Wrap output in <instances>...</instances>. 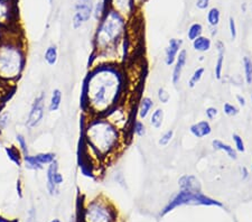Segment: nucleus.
Here are the masks:
<instances>
[{
	"instance_id": "a19ab883",
	"label": "nucleus",
	"mask_w": 252,
	"mask_h": 222,
	"mask_svg": "<svg viewBox=\"0 0 252 222\" xmlns=\"http://www.w3.org/2000/svg\"><path fill=\"white\" fill-rule=\"evenodd\" d=\"M235 99H237V102L239 103L240 107H246L247 100H246V98L242 95H237V96H235Z\"/></svg>"
},
{
	"instance_id": "0eeeda50",
	"label": "nucleus",
	"mask_w": 252,
	"mask_h": 222,
	"mask_svg": "<svg viewBox=\"0 0 252 222\" xmlns=\"http://www.w3.org/2000/svg\"><path fill=\"white\" fill-rule=\"evenodd\" d=\"M44 115H45V95L40 94L38 96H36L32 104L30 114L26 119V127L32 129L39 126Z\"/></svg>"
},
{
	"instance_id": "a211bd4d",
	"label": "nucleus",
	"mask_w": 252,
	"mask_h": 222,
	"mask_svg": "<svg viewBox=\"0 0 252 222\" xmlns=\"http://www.w3.org/2000/svg\"><path fill=\"white\" fill-rule=\"evenodd\" d=\"M212 147L214 151H220L224 153L230 159H233V160L238 159V152L235 151V148L233 146H231V145L224 143V141H222L221 139H213Z\"/></svg>"
},
{
	"instance_id": "1a4fd4ad",
	"label": "nucleus",
	"mask_w": 252,
	"mask_h": 222,
	"mask_svg": "<svg viewBox=\"0 0 252 222\" xmlns=\"http://www.w3.org/2000/svg\"><path fill=\"white\" fill-rule=\"evenodd\" d=\"M17 18V6L15 0H0V28H11Z\"/></svg>"
},
{
	"instance_id": "b1692460",
	"label": "nucleus",
	"mask_w": 252,
	"mask_h": 222,
	"mask_svg": "<svg viewBox=\"0 0 252 222\" xmlns=\"http://www.w3.org/2000/svg\"><path fill=\"white\" fill-rule=\"evenodd\" d=\"M23 161L25 164V166L28 169H32V171H38V169H42L44 166L39 163L38 159H36V155H25L23 156Z\"/></svg>"
},
{
	"instance_id": "f704fd0d",
	"label": "nucleus",
	"mask_w": 252,
	"mask_h": 222,
	"mask_svg": "<svg viewBox=\"0 0 252 222\" xmlns=\"http://www.w3.org/2000/svg\"><path fill=\"white\" fill-rule=\"evenodd\" d=\"M6 152L8 154V157H9L11 160L15 161L17 165H20V163H22V159H20L19 152L17 151V149H16L15 147H9V148H6Z\"/></svg>"
},
{
	"instance_id": "ea45409f",
	"label": "nucleus",
	"mask_w": 252,
	"mask_h": 222,
	"mask_svg": "<svg viewBox=\"0 0 252 222\" xmlns=\"http://www.w3.org/2000/svg\"><path fill=\"white\" fill-rule=\"evenodd\" d=\"M240 174H241L242 180H247L250 175V171L246 166H242V167H240Z\"/></svg>"
},
{
	"instance_id": "bb28decb",
	"label": "nucleus",
	"mask_w": 252,
	"mask_h": 222,
	"mask_svg": "<svg viewBox=\"0 0 252 222\" xmlns=\"http://www.w3.org/2000/svg\"><path fill=\"white\" fill-rule=\"evenodd\" d=\"M204 73H205V68L203 66L195 68L193 74L190 75V78L189 80V87L190 89H194L195 87H196L197 84L201 82L203 76H204Z\"/></svg>"
},
{
	"instance_id": "393cba45",
	"label": "nucleus",
	"mask_w": 252,
	"mask_h": 222,
	"mask_svg": "<svg viewBox=\"0 0 252 222\" xmlns=\"http://www.w3.org/2000/svg\"><path fill=\"white\" fill-rule=\"evenodd\" d=\"M108 9L109 7H107V0H99L96 3H94V8H93V17L100 22L104 14L107 13Z\"/></svg>"
},
{
	"instance_id": "37998d69",
	"label": "nucleus",
	"mask_w": 252,
	"mask_h": 222,
	"mask_svg": "<svg viewBox=\"0 0 252 222\" xmlns=\"http://www.w3.org/2000/svg\"><path fill=\"white\" fill-rule=\"evenodd\" d=\"M50 222H61L59 219H54V220H52V221H50Z\"/></svg>"
},
{
	"instance_id": "f257e3e1",
	"label": "nucleus",
	"mask_w": 252,
	"mask_h": 222,
	"mask_svg": "<svg viewBox=\"0 0 252 222\" xmlns=\"http://www.w3.org/2000/svg\"><path fill=\"white\" fill-rule=\"evenodd\" d=\"M127 78L119 64H99L84 79L81 104L91 117H102L121 103Z\"/></svg>"
},
{
	"instance_id": "c756f323",
	"label": "nucleus",
	"mask_w": 252,
	"mask_h": 222,
	"mask_svg": "<svg viewBox=\"0 0 252 222\" xmlns=\"http://www.w3.org/2000/svg\"><path fill=\"white\" fill-rule=\"evenodd\" d=\"M174 135H175L174 129H167V130L162 132L161 136L159 137V139H158V145L161 147L168 146L170 141H172L174 138Z\"/></svg>"
},
{
	"instance_id": "39448f33",
	"label": "nucleus",
	"mask_w": 252,
	"mask_h": 222,
	"mask_svg": "<svg viewBox=\"0 0 252 222\" xmlns=\"http://www.w3.org/2000/svg\"><path fill=\"white\" fill-rule=\"evenodd\" d=\"M116 212L108 201H91L83 211V222H115Z\"/></svg>"
},
{
	"instance_id": "7ed1b4c3",
	"label": "nucleus",
	"mask_w": 252,
	"mask_h": 222,
	"mask_svg": "<svg viewBox=\"0 0 252 222\" xmlns=\"http://www.w3.org/2000/svg\"><path fill=\"white\" fill-rule=\"evenodd\" d=\"M24 66L25 51L18 34H14L13 31L7 37L0 34V80L8 83L14 82L22 74Z\"/></svg>"
},
{
	"instance_id": "79ce46f5",
	"label": "nucleus",
	"mask_w": 252,
	"mask_h": 222,
	"mask_svg": "<svg viewBox=\"0 0 252 222\" xmlns=\"http://www.w3.org/2000/svg\"><path fill=\"white\" fill-rule=\"evenodd\" d=\"M0 222H10V221H8V220H6V219H3V218H1V217H0Z\"/></svg>"
},
{
	"instance_id": "f03ea898",
	"label": "nucleus",
	"mask_w": 252,
	"mask_h": 222,
	"mask_svg": "<svg viewBox=\"0 0 252 222\" xmlns=\"http://www.w3.org/2000/svg\"><path fill=\"white\" fill-rule=\"evenodd\" d=\"M126 132L118 129L104 117H91L84 128L85 145L99 159L116 155L125 143Z\"/></svg>"
},
{
	"instance_id": "a18cd8bd",
	"label": "nucleus",
	"mask_w": 252,
	"mask_h": 222,
	"mask_svg": "<svg viewBox=\"0 0 252 222\" xmlns=\"http://www.w3.org/2000/svg\"><path fill=\"white\" fill-rule=\"evenodd\" d=\"M251 109H252V95H251Z\"/></svg>"
},
{
	"instance_id": "58836bf2",
	"label": "nucleus",
	"mask_w": 252,
	"mask_h": 222,
	"mask_svg": "<svg viewBox=\"0 0 252 222\" xmlns=\"http://www.w3.org/2000/svg\"><path fill=\"white\" fill-rule=\"evenodd\" d=\"M210 6V0H197L196 1V7L198 9L204 10Z\"/></svg>"
},
{
	"instance_id": "473e14b6",
	"label": "nucleus",
	"mask_w": 252,
	"mask_h": 222,
	"mask_svg": "<svg viewBox=\"0 0 252 222\" xmlns=\"http://www.w3.org/2000/svg\"><path fill=\"white\" fill-rule=\"evenodd\" d=\"M157 99H158V101H159L160 103H162V104H166V103H168L169 102V100H170V95H169V92L166 90L165 88H159L157 90Z\"/></svg>"
},
{
	"instance_id": "20e7f679",
	"label": "nucleus",
	"mask_w": 252,
	"mask_h": 222,
	"mask_svg": "<svg viewBox=\"0 0 252 222\" xmlns=\"http://www.w3.org/2000/svg\"><path fill=\"white\" fill-rule=\"evenodd\" d=\"M182 205H206V207H223L221 202L212 199V197L205 195L202 192H188L181 191L174 194L172 199L166 204V207L162 209L161 216H165Z\"/></svg>"
},
{
	"instance_id": "cd10ccee",
	"label": "nucleus",
	"mask_w": 252,
	"mask_h": 222,
	"mask_svg": "<svg viewBox=\"0 0 252 222\" xmlns=\"http://www.w3.org/2000/svg\"><path fill=\"white\" fill-rule=\"evenodd\" d=\"M203 31H204V30H203L202 24H200V23L192 24V25H190L189 27V30H188V38H189V40L193 42L194 39L200 37V36L203 35Z\"/></svg>"
},
{
	"instance_id": "4be33fe9",
	"label": "nucleus",
	"mask_w": 252,
	"mask_h": 222,
	"mask_svg": "<svg viewBox=\"0 0 252 222\" xmlns=\"http://www.w3.org/2000/svg\"><path fill=\"white\" fill-rule=\"evenodd\" d=\"M44 60H45V62L48 64V65H55L56 63H58V60H59V51H58V47L55 45H51L46 48L45 51V54H44Z\"/></svg>"
},
{
	"instance_id": "9b49d317",
	"label": "nucleus",
	"mask_w": 252,
	"mask_h": 222,
	"mask_svg": "<svg viewBox=\"0 0 252 222\" xmlns=\"http://www.w3.org/2000/svg\"><path fill=\"white\" fill-rule=\"evenodd\" d=\"M188 51L185 48L180 52V54L177 55V59L173 64V72H172V82L174 86H177L181 82L183 71H184L186 63H188Z\"/></svg>"
},
{
	"instance_id": "423d86ee",
	"label": "nucleus",
	"mask_w": 252,
	"mask_h": 222,
	"mask_svg": "<svg viewBox=\"0 0 252 222\" xmlns=\"http://www.w3.org/2000/svg\"><path fill=\"white\" fill-rule=\"evenodd\" d=\"M94 0H78L75 3V13L72 19L73 28L79 30L93 16Z\"/></svg>"
},
{
	"instance_id": "9d476101",
	"label": "nucleus",
	"mask_w": 252,
	"mask_h": 222,
	"mask_svg": "<svg viewBox=\"0 0 252 222\" xmlns=\"http://www.w3.org/2000/svg\"><path fill=\"white\" fill-rule=\"evenodd\" d=\"M47 166L46 189L48 191V194L54 196L59 193V187H61L64 183V177L59 172V163L56 159L52 161Z\"/></svg>"
},
{
	"instance_id": "c9c22d12",
	"label": "nucleus",
	"mask_w": 252,
	"mask_h": 222,
	"mask_svg": "<svg viewBox=\"0 0 252 222\" xmlns=\"http://www.w3.org/2000/svg\"><path fill=\"white\" fill-rule=\"evenodd\" d=\"M205 116L209 121L214 120L219 116V109L215 107H207L205 109Z\"/></svg>"
},
{
	"instance_id": "5701e85b",
	"label": "nucleus",
	"mask_w": 252,
	"mask_h": 222,
	"mask_svg": "<svg viewBox=\"0 0 252 222\" xmlns=\"http://www.w3.org/2000/svg\"><path fill=\"white\" fill-rule=\"evenodd\" d=\"M206 19H207V23H209V25L211 27H218V25L220 24V20H221V11H220V9H219V8H217V7L211 8V9L209 10V13H207Z\"/></svg>"
},
{
	"instance_id": "2f4dec72",
	"label": "nucleus",
	"mask_w": 252,
	"mask_h": 222,
	"mask_svg": "<svg viewBox=\"0 0 252 222\" xmlns=\"http://www.w3.org/2000/svg\"><path fill=\"white\" fill-rule=\"evenodd\" d=\"M223 112L229 117H235L240 114V109L233 103L225 102L224 106H223Z\"/></svg>"
},
{
	"instance_id": "aec40b11",
	"label": "nucleus",
	"mask_w": 252,
	"mask_h": 222,
	"mask_svg": "<svg viewBox=\"0 0 252 222\" xmlns=\"http://www.w3.org/2000/svg\"><path fill=\"white\" fill-rule=\"evenodd\" d=\"M164 120H165V112H164V109L161 108L154 109L153 112L149 116L150 126H152L154 129H160L162 127V124H164Z\"/></svg>"
},
{
	"instance_id": "72a5a7b5",
	"label": "nucleus",
	"mask_w": 252,
	"mask_h": 222,
	"mask_svg": "<svg viewBox=\"0 0 252 222\" xmlns=\"http://www.w3.org/2000/svg\"><path fill=\"white\" fill-rule=\"evenodd\" d=\"M16 140H17L18 146L20 148V151H22V153L24 154V156L28 155V145H27L26 137L22 134H18L17 136H16Z\"/></svg>"
},
{
	"instance_id": "4c0bfd02",
	"label": "nucleus",
	"mask_w": 252,
	"mask_h": 222,
	"mask_svg": "<svg viewBox=\"0 0 252 222\" xmlns=\"http://www.w3.org/2000/svg\"><path fill=\"white\" fill-rule=\"evenodd\" d=\"M229 31L231 35V39H235L238 36V31H237V25H235V20L233 17L229 18Z\"/></svg>"
},
{
	"instance_id": "412c9836",
	"label": "nucleus",
	"mask_w": 252,
	"mask_h": 222,
	"mask_svg": "<svg viewBox=\"0 0 252 222\" xmlns=\"http://www.w3.org/2000/svg\"><path fill=\"white\" fill-rule=\"evenodd\" d=\"M62 98H63L62 91H61L60 89H54L51 95L50 104H48V109H50V111L54 112L59 110L61 107V103H62Z\"/></svg>"
},
{
	"instance_id": "2eb2a0df",
	"label": "nucleus",
	"mask_w": 252,
	"mask_h": 222,
	"mask_svg": "<svg viewBox=\"0 0 252 222\" xmlns=\"http://www.w3.org/2000/svg\"><path fill=\"white\" fill-rule=\"evenodd\" d=\"M189 132L195 138L203 139L212 134V125H211L209 120L197 121V123L190 125Z\"/></svg>"
},
{
	"instance_id": "6ab92c4d",
	"label": "nucleus",
	"mask_w": 252,
	"mask_h": 222,
	"mask_svg": "<svg viewBox=\"0 0 252 222\" xmlns=\"http://www.w3.org/2000/svg\"><path fill=\"white\" fill-rule=\"evenodd\" d=\"M192 46L194 48V51L198 52V53H206V52H209L211 50V47H212V39L202 35L200 37L193 40Z\"/></svg>"
},
{
	"instance_id": "7c9ffc66",
	"label": "nucleus",
	"mask_w": 252,
	"mask_h": 222,
	"mask_svg": "<svg viewBox=\"0 0 252 222\" xmlns=\"http://www.w3.org/2000/svg\"><path fill=\"white\" fill-rule=\"evenodd\" d=\"M232 140L234 144V148L238 153H245L246 152V144L243 141V138L239 134L232 135Z\"/></svg>"
},
{
	"instance_id": "f8f14e48",
	"label": "nucleus",
	"mask_w": 252,
	"mask_h": 222,
	"mask_svg": "<svg viewBox=\"0 0 252 222\" xmlns=\"http://www.w3.org/2000/svg\"><path fill=\"white\" fill-rule=\"evenodd\" d=\"M178 188L182 191L188 192H202L201 181L193 174H184L178 179Z\"/></svg>"
},
{
	"instance_id": "ddd939ff",
	"label": "nucleus",
	"mask_w": 252,
	"mask_h": 222,
	"mask_svg": "<svg viewBox=\"0 0 252 222\" xmlns=\"http://www.w3.org/2000/svg\"><path fill=\"white\" fill-rule=\"evenodd\" d=\"M183 39L172 38L169 39L168 45L165 50V64L167 66H172L177 59V55L183 50Z\"/></svg>"
},
{
	"instance_id": "49530a36",
	"label": "nucleus",
	"mask_w": 252,
	"mask_h": 222,
	"mask_svg": "<svg viewBox=\"0 0 252 222\" xmlns=\"http://www.w3.org/2000/svg\"><path fill=\"white\" fill-rule=\"evenodd\" d=\"M50 1H51V2H52V0H50Z\"/></svg>"
},
{
	"instance_id": "6e6552de",
	"label": "nucleus",
	"mask_w": 252,
	"mask_h": 222,
	"mask_svg": "<svg viewBox=\"0 0 252 222\" xmlns=\"http://www.w3.org/2000/svg\"><path fill=\"white\" fill-rule=\"evenodd\" d=\"M105 119H108L112 125L119 129V130L126 132L128 130V125L130 121V115L127 108L124 107L123 103H119L117 107L111 109L110 111L107 112L104 116Z\"/></svg>"
},
{
	"instance_id": "a878e982",
	"label": "nucleus",
	"mask_w": 252,
	"mask_h": 222,
	"mask_svg": "<svg viewBox=\"0 0 252 222\" xmlns=\"http://www.w3.org/2000/svg\"><path fill=\"white\" fill-rule=\"evenodd\" d=\"M243 72H245V81L248 86L252 84V60L249 56H245L242 60Z\"/></svg>"
},
{
	"instance_id": "c03bdc74",
	"label": "nucleus",
	"mask_w": 252,
	"mask_h": 222,
	"mask_svg": "<svg viewBox=\"0 0 252 222\" xmlns=\"http://www.w3.org/2000/svg\"><path fill=\"white\" fill-rule=\"evenodd\" d=\"M251 172H252V154H251Z\"/></svg>"
},
{
	"instance_id": "c85d7f7f",
	"label": "nucleus",
	"mask_w": 252,
	"mask_h": 222,
	"mask_svg": "<svg viewBox=\"0 0 252 222\" xmlns=\"http://www.w3.org/2000/svg\"><path fill=\"white\" fill-rule=\"evenodd\" d=\"M132 132L133 135H136L137 137H144L146 134H147V127H146L145 123L140 119H137L132 123Z\"/></svg>"
},
{
	"instance_id": "f3484780",
	"label": "nucleus",
	"mask_w": 252,
	"mask_h": 222,
	"mask_svg": "<svg viewBox=\"0 0 252 222\" xmlns=\"http://www.w3.org/2000/svg\"><path fill=\"white\" fill-rule=\"evenodd\" d=\"M154 108H155V101L150 98V96H142L139 101V106H138V119H147L153 112Z\"/></svg>"
},
{
	"instance_id": "dca6fc26",
	"label": "nucleus",
	"mask_w": 252,
	"mask_h": 222,
	"mask_svg": "<svg viewBox=\"0 0 252 222\" xmlns=\"http://www.w3.org/2000/svg\"><path fill=\"white\" fill-rule=\"evenodd\" d=\"M218 51V59L215 61L214 75L217 80H221L223 76V70H224V59H225V46L222 40H218L215 44Z\"/></svg>"
},
{
	"instance_id": "e433bc0d",
	"label": "nucleus",
	"mask_w": 252,
	"mask_h": 222,
	"mask_svg": "<svg viewBox=\"0 0 252 222\" xmlns=\"http://www.w3.org/2000/svg\"><path fill=\"white\" fill-rule=\"evenodd\" d=\"M9 123H10L9 112H6V111L1 112V114H0V130L5 129Z\"/></svg>"
},
{
	"instance_id": "4468645a",
	"label": "nucleus",
	"mask_w": 252,
	"mask_h": 222,
	"mask_svg": "<svg viewBox=\"0 0 252 222\" xmlns=\"http://www.w3.org/2000/svg\"><path fill=\"white\" fill-rule=\"evenodd\" d=\"M109 9L117 11L121 16H129L133 13L135 9V3L133 0H108Z\"/></svg>"
}]
</instances>
